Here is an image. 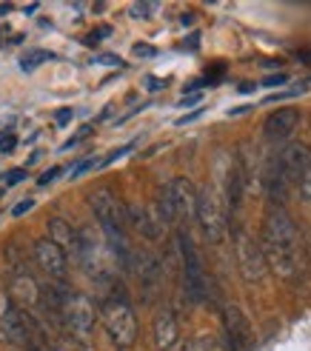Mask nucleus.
Wrapping results in <instances>:
<instances>
[{
    "label": "nucleus",
    "mask_w": 311,
    "mask_h": 351,
    "mask_svg": "<svg viewBox=\"0 0 311 351\" xmlns=\"http://www.w3.org/2000/svg\"><path fill=\"white\" fill-rule=\"evenodd\" d=\"M260 249L266 254L269 269L277 274L280 280H297L303 277L308 260H306V245L297 232L295 220L286 212L283 206H271L266 223H263V234H260Z\"/></svg>",
    "instance_id": "nucleus-1"
},
{
    "label": "nucleus",
    "mask_w": 311,
    "mask_h": 351,
    "mask_svg": "<svg viewBox=\"0 0 311 351\" xmlns=\"http://www.w3.org/2000/svg\"><path fill=\"white\" fill-rule=\"evenodd\" d=\"M95 320H97V311L89 297L83 291L60 286V323L66 326V331H72L77 340H86L92 335Z\"/></svg>",
    "instance_id": "nucleus-2"
},
{
    "label": "nucleus",
    "mask_w": 311,
    "mask_h": 351,
    "mask_svg": "<svg viewBox=\"0 0 311 351\" xmlns=\"http://www.w3.org/2000/svg\"><path fill=\"white\" fill-rule=\"evenodd\" d=\"M197 223L209 243H220L229 226V203L217 189H203L197 200Z\"/></svg>",
    "instance_id": "nucleus-3"
},
{
    "label": "nucleus",
    "mask_w": 311,
    "mask_h": 351,
    "mask_svg": "<svg viewBox=\"0 0 311 351\" xmlns=\"http://www.w3.org/2000/svg\"><path fill=\"white\" fill-rule=\"evenodd\" d=\"M100 317H103V326H106L109 337L117 348H129L134 340H137V317L132 306L120 297V300H106L100 308Z\"/></svg>",
    "instance_id": "nucleus-4"
},
{
    "label": "nucleus",
    "mask_w": 311,
    "mask_h": 351,
    "mask_svg": "<svg viewBox=\"0 0 311 351\" xmlns=\"http://www.w3.org/2000/svg\"><path fill=\"white\" fill-rule=\"evenodd\" d=\"M177 245H180V254H183V286H186L188 300H195V303L209 300V277L203 271V263L195 252L192 240H188V234L180 232Z\"/></svg>",
    "instance_id": "nucleus-5"
},
{
    "label": "nucleus",
    "mask_w": 311,
    "mask_h": 351,
    "mask_svg": "<svg viewBox=\"0 0 311 351\" xmlns=\"http://www.w3.org/2000/svg\"><path fill=\"white\" fill-rule=\"evenodd\" d=\"M234 254H237L240 277H243L246 283H260L269 271L260 240H254L249 232H234Z\"/></svg>",
    "instance_id": "nucleus-6"
},
{
    "label": "nucleus",
    "mask_w": 311,
    "mask_h": 351,
    "mask_svg": "<svg viewBox=\"0 0 311 351\" xmlns=\"http://www.w3.org/2000/svg\"><path fill=\"white\" fill-rule=\"evenodd\" d=\"M89 206H92V212L95 217L100 220V229H123L126 232V226H129V206L120 203L109 189H95L92 195H89Z\"/></svg>",
    "instance_id": "nucleus-7"
},
{
    "label": "nucleus",
    "mask_w": 311,
    "mask_h": 351,
    "mask_svg": "<svg viewBox=\"0 0 311 351\" xmlns=\"http://www.w3.org/2000/svg\"><path fill=\"white\" fill-rule=\"evenodd\" d=\"M34 260H38V266L49 274L55 277L58 283H63L66 274H69V260H66V252L60 249L58 243H51L49 237H40L34 243Z\"/></svg>",
    "instance_id": "nucleus-8"
},
{
    "label": "nucleus",
    "mask_w": 311,
    "mask_h": 351,
    "mask_svg": "<svg viewBox=\"0 0 311 351\" xmlns=\"http://www.w3.org/2000/svg\"><path fill=\"white\" fill-rule=\"evenodd\" d=\"M223 331H226L229 351H246L251 346V326L237 306H229L223 311Z\"/></svg>",
    "instance_id": "nucleus-9"
},
{
    "label": "nucleus",
    "mask_w": 311,
    "mask_h": 351,
    "mask_svg": "<svg viewBox=\"0 0 311 351\" xmlns=\"http://www.w3.org/2000/svg\"><path fill=\"white\" fill-rule=\"evenodd\" d=\"M166 191L171 197V206L177 212V220H188V217H197V200H200V191L192 186L188 178H175L171 183H166Z\"/></svg>",
    "instance_id": "nucleus-10"
},
{
    "label": "nucleus",
    "mask_w": 311,
    "mask_h": 351,
    "mask_svg": "<svg viewBox=\"0 0 311 351\" xmlns=\"http://www.w3.org/2000/svg\"><path fill=\"white\" fill-rule=\"evenodd\" d=\"M277 163H280V171L286 183H300L306 169L311 166V149L306 143H288L280 154H277Z\"/></svg>",
    "instance_id": "nucleus-11"
},
{
    "label": "nucleus",
    "mask_w": 311,
    "mask_h": 351,
    "mask_svg": "<svg viewBox=\"0 0 311 351\" xmlns=\"http://www.w3.org/2000/svg\"><path fill=\"white\" fill-rule=\"evenodd\" d=\"M0 331H3V340H9L12 346H26L29 348V328L23 314L17 311V306L12 300H6L3 317H0Z\"/></svg>",
    "instance_id": "nucleus-12"
},
{
    "label": "nucleus",
    "mask_w": 311,
    "mask_h": 351,
    "mask_svg": "<svg viewBox=\"0 0 311 351\" xmlns=\"http://www.w3.org/2000/svg\"><path fill=\"white\" fill-rule=\"evenodd\" d=\"M297 123H300V112L297 109H277V112H271L263 123V132L269 140H286L291 132L297 129Z\"/></svg>",
    "instance_id": "nucleus-13"
},
{
    "label": "nucleus",
    "mask_w": 311,
    "mask_h": 351,
    "mask_svg": "<svg viewBox=\"0 0 311 351\" xmlns=\"http://www.w3.org/2000/svg\"><path fill=\"white\" fill-rule=\"evenodd\" d=\"M129 223L149 240H160L163 237V217L154 215L151 208H146V206H137V203L129 206Z\"/></svg>",
    "instance_id": "nucleus-14"
},
{
    "label": "nucleus",
    "mask_w": 311,
    "mask_h": 351,
    "mask_svg": "<svg viewBox=\"0 0 311 351\" xmlns=\"http://www.w3.org/2000/svg\"><path fill=\"white\" fill-rule=\"evenodd\" d=\"M180 337V326H177V317L171 308H160L158 317H154V343H158L160 351L171 348Z\"/></svg>",
    "instance_id": "nucleus-15"
},
{
    "label": "nucleus",
    "mask_w": 311,
    "mask_h": 351,
    "mask_svg": "<svg viewBox=\"0 0 311 351\" xmlns=\"http://www.w3.org/2000/svg\"><path fill=\"white\" fill-rule=\"evenodd\" d=\"M46 229H49V240H51V243H58L63 252H72V257H75L80 232L72 229V223H66L63 217H51V220L46 223Z\"/></svg>",
    "instance_id": "nucleus-16"
},
{
    "label": "nucleus",
    "mask_w": 311,
    "mask_h": 351,
    "mask_svg": "<svg viewBox=\"0 0 311 351\" xmlns=\"http://www.w3.org/2000/svg\"><path fill=\"white\" fill-rule=\"evenodd\" d=\"M9 300L14 303H26V306H34L40 300V289H38V283L29 277V274H14V280H12V294H9Z\"/></svg>",
    "instance_id": "nucleus-17"
},
{
    "label": "nucleus",
    "mask_w": 311,
    "mask_h": 351,
    "mask_svg": "<svg viewBox=\"0 0 311 351\" xmlns=\"http://www.w3.org/2000/svg\"><path fill=\"white\" fill-rule=\"evenodd\" d=\"M58 55L55 51H46V49H29L26 55L21 58V69L23 72H34L38 66H43V63H49V60H55Z\"/></svg>",
    "instance_id": "nucleus-18"
},
{
    "label": "nucleus",
    "mask_w": 311,
    "mask_h": 351,
    "mask_svg": "<svg viewBox=\"0 0 311 351\" xmlns=\"http://www.w3.org/2000/svg\"><path fill=\"white\" fill-rule=\"evenodd\" d=\"M217 348V340L212 335H197L192 340H186V346L180 351H214Z\"/></svg>",
    "instance_id": "nucleus-19"
},
{
    "label": "nucleus",
    "mask_w": 311,
    "mask_h": 351,
    "mask_svg": "<svg viewBox=\"0 0 311 351\" xmlns=\"http://www.w3.org/2000/svg\"><path fill=\"white\" fill-rule=\"evenodd\" d=\"M158 9V3H132L129 6V14L134 17V21H146V17Z\"/></svg>",
    "instance_id": "nucleus-20"
},
{
    "label": "nucleus",
    "mask_w": 311,
    "mask_h": 351,
    "mask_svg": "<svg viewBox=\"0 0 311 351\" xmlns=\"http://www.w3.org/2000/svg\"><path fill=\"white\" fill-rule=\"evenodd\" d=\"M109 34H112V29H109V26H100V29H95V32L86 34L83 43H86V46H97V43H100V38H109Z\"/></svg>",
    "instance_id": "nucleus-21"
},
{
    "label": "nucleus",
    "mask_w": 311,
    "mask_h": 351,
    "mask_svg": "<svg viewBox=\"0 0 311 351\" xmlns=\"http://www.w3.org/2000/svg\"><path fill=\"white\" fill-rule=\"evenodd\" d=\"M89 134H92V126H83V129H80L75 137H69V140H66V143H63L60 149H63V152H66V149H72V146H77V143H80V140H86V137H89Z\"/></svg>",
    "instance_id": "nucleus-22"
},
{
    "label": "nucleus",
    "mask_w": 311,
    "mask_h": 351,
    "mask_svg": "<svg viewBox=\"0 0 311 351\" xmlns=\"http://www.w3.org/2000/svg\"><path fill=\"white\" fill-rule=\"evenodd\" d=\"M23 178H26V169H12L3 174V186H17Z\"/></svg>",
    "instance_id": "nucleus-23"
},
{
    "label": "nucleus",
    "mask_w": 311,
    "mask_h": 351,
    "mask_svg": "<svg viewBox=\"0 0 311 351\" xmlns=\"http://www.w3.org/2000/svg\"><path fill=\"white\" fill-rule=\"evenodd\" d=\"M58 174H63V169H60V166H55V169L43 171L40 178H38V186H49V183H55V180H58Z\"/></svg>",
    "instance_id": "nucleus-24"
},
{
    "label": "nucleus",
    "mask_w": 311,
    "mask_h": 351,
    "mask_svg": "<svg viewBox=\"0 0 311 351\" xmlns=\"http://www.w3.org/2000/svg\"><path fill=\"white\" fill-rule=\"evenodd\" d=\"M300 195H303V200H308V203H311V166L306 169L303 180H300Z\"/></svg>",
    "instance_id": "nucleus-25"
},
{
    "label": "nucleus",
    "mask_w": 311,
    "mask_h": 351,
    "mask_svg": "<svg viewBox=\"0 0 311 351\" xmlns=\"http://www.w3.org/2000/svg\"><path fill=\"white\" fill-rule=\"evenodd\" d=\"M95 166H100V160H80V163L72 169V178H80L83 171H89V169H95Z\"/></svg>",
    "instance_id": "nucleus-26"
},
{
    "label": "nucleus",
    "mask_w": 311,
    "mask_h": 351,
    "mask_svg": "<svg viewBox=\"0 0 311 351\" xmlns=\"http://www.w3.org/2000/svg\"><path fill=\"white\" fill-rule=\"evenodd\" d=\"M134 55H137V58H154V55H158V49L146 46V43H137V46H134Z\"/></svg>",
    "instance_id": "nucleus-27"
},
{
    "label": "nucleus",
    "mask_w": 311,
    "mask_h": 351,
    "mask_svg": "<svg viewBox=\"0 0 311 351\" xmlns=\"http://www.w3.org/2000/svg\"><path fill=\"white\" fill-rule=\"evenodd\" d=\"M32 206H34V200H32V197H26V200H21V203H17V206L12 208V215H14V217H21V215H26V212H29Z\"/></svg>",
    "instance_id": "nucleus-28"
},
{
    "label": "nucleus",
    "mask_w": 311,
    "mask_h": 351,
    "mask_svg": "<svg viewBox=\"0 0 311 351\" xmlns=\"http://www.w3.org/2000/svg\"><path fill=\"white\" fill-rule=\"evenodd\" d=\"M286 80H288V75H286V72H277V75L266 77V80H263V86H283Z\"/></svg>",
    "instance_id": "nucleus-29"
},
{
    "label": "nucleus",
    "mask_w": 311,
    "mask_h": 351,
    "mask_svg": "<svg viewBox=\"0 0 311 351\" xmlns=\"http://www.w3.org/2000/svg\"><path fill=\"white\" fill-rule=\"evenodd\" d=\"M14 143H17V140H14L12 134H6V137H0V152H12V149H14Z\"/></svg>",
    "instance_id": "nucleus-30"
},
{
    "label": "nucleus",
    "mask_w": 311,
    "mask_h": 351,
    "mask_svg": "<svg viewBox=\"0 0 311 351\" xmlns=\"http://www.w3.org/2000/svg\"><path fill=\"white\" fill-rule=\"evenodd\" d=\"M97 63H106V66H123V60L114 58V55H100V58H97Z\"/></svg>",
    "instance_id": "nucleus-31"
},
{
    "label": "nucleus",
    "mask_w": 311,
    "mask_h": 351,
    "mask_svg": "<svg viewBox=\"0 0 311 351\" xmlns=\"http://www.w3.org/2000/svg\"><path fill=\"white\" fill-rule=\"evenodd\" d=\"M55 120L60 123V126H66V123H69V120H72V109H60V112L55 114Z\"/></svg>",
    "instance_id": "nucleus-32"
},
{
    "label": "nucleus",
    "mask_w": 311,
    "mask_h": 351,
    "mask_svg": "<svg viewBox=\"0 0 311 351\" xmlns=\"http://www.w3.org/2000/svg\"><path fill=\"white\" fill-rule=\"evenodd\" d=\"M203 114V109H197V112H192V114H183L180 120H177V126H186V123H192V120H197Z\"/></svg>",
    "instance_id": "nucleus-33"
},
{
    "label": "nucleus",
    "mask_w": 311,
    "mask_h": 351,
    "mask_svg": "<svg viewBox=\"0 0 311 351\" xmlns=\"http://www.w3.org/2000/svg\"><path fill=\"white\" fill-rule=\"evenodd\" d=\"M146 83H149V89H151V92L163 89V80H158V77H146Z\"/></svg>",
    "instance_id": "nucleus-34"
},
{
    "label": "nucleus",
    "mask_w": 311,
    "mask_h": 351,
    "mask_svg": "<svg viewBox=\"0 0 311 351\" xmlns=\"http://www.w3.org/2000/svg\"><path fill=\"white\" fill-rule=\"evenodd\" d=\"M200 100V95H188V97H183V106H188V103H197Z\"/></svg>",
    "instance_id": "nucleus-35"
},
{
    "label": "nucleus",
    "mask_w": 311,
    "mask_h": 351,
    "mask_svg": "<svg viewBox=\"0 0 311 351\" xmlns=\"http://www.w3.org/2000/svg\"><path fill=\"white\" fill-rule=\"evenodd\" d=\"M195 23V14H183V26H192Z\"/></svg>",
    "instance_id": "nucleus-36"
},
{
    "label": "nucleus",
    "mask_w": 311,
    "mask_h": 351,
    "mask_svg": "<svg viewBox=\"0 0 311 351\" xmlns=\"http://www.w3.org/2000/svg\"><path fill=\"white\" fill-rule=\"evenodd\" d=\"M240 92L249 95V92H254V86H251V83H243V86H240Z\"/></svg>",
    "instance_id": "nucleus-37"
}]
</instances>
